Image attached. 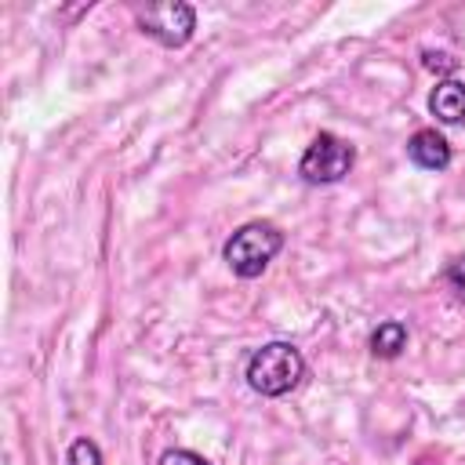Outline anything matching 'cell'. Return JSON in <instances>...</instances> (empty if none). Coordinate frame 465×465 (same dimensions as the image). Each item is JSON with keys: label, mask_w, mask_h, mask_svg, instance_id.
Returning a JSON list of instances; mask_svg holds the SVG:
<instances>
[{"label": "cell", "mask_w": 465, "mask_h": 465, "mask_svg": "<svg viewBox=\"0 0 465 465\" xmlns=\"http://www.w3.org/2000/svg\"><path fill=\"white\" fill-rule=\"evenodd\" d=\"M243 378L258 396H287L305 378V356L291 341H265L247 356Z\"/></svg>", "instance_id": "1"}, {"label": "cell", "mask_w": 465, "mask_h": 465, "mask_svg": "<svg viewBox=\"0 0 465 465\" xmlns=\"http://www.w3.org/2000/svg\"><path fill=\"white\" fill-rule=\"evenodd\" d=\"M421 62H425V69H432V73H454V69H458V58H450L447 51H425Z\"/></svg>", "instance_id": "10"}, {"label": "cell", "mask_w": 465, "mask_h": 465, "mask_svg": "<svg viewBox=\"0 0 465 465\" xmlns=\"http://www.w3.org/2000/svg\"><path fill=\"white\" fill-rule=\"evenodd\" d=\"M134 22L145 36H153L156 44L163 47H182L189 44L193 29H196V11L193 4H182V0H163V4H145V7H134Z\"/></svg>", "instance_id": "4"}, {"label": "cell", "mask_w": 465, "mask_h": 465, "mask_svg": "<svg viewBox=\"0 0 465 465\" xmlns=\"http://www.w3.org/2000/svg\"><path fill=\"white\" fill-rule=\"evenodd\" d=\"M429 109L440 124H461L465 120V84L461 80H440L429 94Z\"/></svg>", "instance_id": "6"}, {"label": "cell", "mask_w": 465, "mask_h": 465, "mask_svg": "<svg viewBox=\"0 0 465 465\" xmlns=\"http://www.w3.org/2000/svg\"><path fill=\"white\" fill-rule=\"evenodd\" d=\"M352 163H356V149L345 138H338L331 131H320L305 145V153L298 160V174L309 185H334L352 171Z\"/></svg>", "instance_id": "3"}, {"label": "cell", "mask_w": 465, "mask_h": 465, "mask_svg": "<svg viewBox=\"0 0 465 465\" xmlns=\"http://www.w3.org/2000/svg\"><path fill=\"white\" fill-rule=\"evenodd\" d=\"M280 247H283L280 225L258 218V222L240 225V229L225 240L222 258H225V265H229L240 280H254V276H262V272L269 269V262L280 254Z\"/></svg>", "instance_id": "2"}, {"label": "cell", "mask_w": 465, "mask_h": 465, "mask_svg": "<svg viewBox=\"0 0 465 465\" xmlns=\"http://www.w3.org/2000/svg\"><path fill=\"white\" fill-rule=\"evenodd\" d=\"M407 349V323L400 320H385L371 331V352L378 360H396L400 352Z\"/></svg>", "instance_id": "7"}, {"label": "cell", "mask_w": 465, "mask_h": 465, "mask_svg": "<svg viewBox=\"0 0 465 465\" xmlns=\"http://www.w3.org/2000/svg\"><path fill=\"white\" fill-rule=\"evenodd\" d=\"M407 156L421 171H443L450 163V142L436 127H421L407 138Z\"/></svg>", "instance_id": "5"}, {"label": "cell", "mask_w": 465, "mask_h": 465, "mask_svg": "<svg viewBox=\"0 0 465 465\" xmlns=\"http://www.w3.org/2000/svg\"><path fill=\"white\" fill-rule=\"evenodd\" d=\"M156 465H211L203 454H196V450H185V447H171V450H163L160 454V461Z\"/></svg>", "instance_id": "9"}, {"label": "cell", "mask_w": 465, "mask_h": 465, "mask_svg": "<svg viewBox=\"0 0 465 465\" xmlns=\"http://www.w3.org/2000/svg\"><path fill=\"white\" fill-rule=\"evenodd\" d=\"M443 276H447L450 291H454V294L465 302V254H461V258H454V262L447 265V272H443Z\"/></svg>", "instance_id": "11"}, {"label": "cell", "mask_w": 465, "mask_h": 465, "mask_svg": "<svg viewBox=\"0 0 465 465\" xmlns=\"http://www.w3.org/2000/svg\"><path fill=\"white\" fill-rule=\"evenodd\" d=\"M65 461H69V465H105V461H102V450H98V443H94L91 436H76V440L69 443Z\"/></svg>", "instance_id": "8"}]
</instances>
